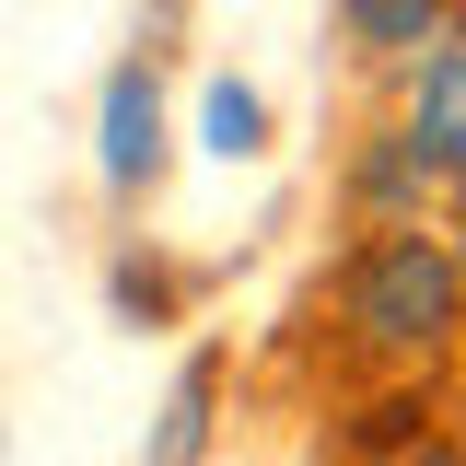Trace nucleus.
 Returning a JSON list of instances; mask_svg holds the SVG:
<instances>
[{
    "label": "nucleus",
    "mask_w": 466,
    "mask_h": 466,
    "mask_svg": "<svg viewBox=\"0 0 466 466\" xmlns=\"http://www.w3.org/2000/svg\"><path fill=\"white\" fill-rule=\"evenodd\" d=\"M455 315H466V268H455V245L443 233H373L361 245V268H350V327L373 350H397V361H431V350L455 339Z\"/></svg>",
    "instance_id": "nucleus-1"
},
{
    "label": "nucleus",
    "mask_w": 466,
    "mask_h": 466,
    "mask_svg": "<svg viewBox=\"0 0 466 466\" xmlns=\"http://www.w3.org/2000/svg\"><path fill=\"white\" fill-rule=\"evenodd\" d=\"M385 140H397V164L420 175V187L466 175V35H443V47L408 58V116L385 128Z\"/></svg>",
    "instance_id": "nucleus-2"
},
{
    "label": "nucleus",
    "mask_w": 466,
    "mask_h": 466,
    "mask_svg": "<svg viewBox=\"0 0 466 466\" xmlns=\"http://www.w3.org/2000/svg\"><path fill=\"white\" fill-rule=\"evenodd\" d=\"M94 164H106V187H116V198L164 175V82H152V58L106 70V116H94Z\"/></svg>",
    "instance_id": "nucleus-3"
},
{
    "label": "nucleus",
    "mask_w": 466,
    "mask_h": 466,
    "mask_svg": "<svg viewBox=\"0 0 466 466\" xmlns=\"http://www.w3.org/2000/svg\"><path fill=\"white\" fill-rule=\"evenodd\" d=\"M339 35L361 58H420L455 35V0H339Z\"/></svg>",
    "instance_id": "nucleus-4"
},
{
    "label": "nucleus",
    "mask_w": 466,
    "mask_h": 466,
    "mask_svg": "<svg viewBox=\"0 0 466 466\" xmlns=\"http://www.w3.org/2000/svg\"><path fill=\"white\" fill-rule=\"evenodd\" d=\"M198 152L210 164H257L268 152V94L257 82H198Z\"/></svg>",
    "instance_id": "nucleus-5"
},
{
    "label": "nucleus",
    "mask_w": 466,
    "mask_h": 466,
    "mask_svg": "<svg viewBox=\"0 0 466 466\" xmlns=\"http://www.w3.org/2000/svg\"><path fill=\"white\" fill-rule=\"evenodd\" d=\"M210 397H222V361H187V373H175V397H164V431H152V466H187V455H198Z\"/></svg>",
    "instance_id": "nucleus-6"
},
{
    "label": "nucleus",
    "mask_w": 466,
    "mask_h": 466,
    "mask_svg": "<svg viewBox=\"0 0 466 466\" xmlns=\"http://www.w3.org/2000/svg\"><path fill=\"white\" fill-rule=\"evenodd\" d=\"M408 466H466V455H455V443H420V455H408Z\"/></svg>",
    "instance_id": "nucleus-7"
},
{
    "label": "nucleus",
    "mask_w": 466,
    "mask_h": 466,
    "mask_svg": "<svg viewBox=\"0 0 466 466\" xmlns=\"http://www.w3.org/2000/svg\"><path fill=\"white\" fill-rule=\"evenodd\" d=\"M455 268H466V245H455Z\"/></svg>",
    "instance_id": "nucleus-8"
}]
</instances>
